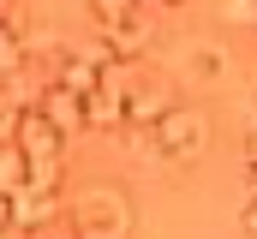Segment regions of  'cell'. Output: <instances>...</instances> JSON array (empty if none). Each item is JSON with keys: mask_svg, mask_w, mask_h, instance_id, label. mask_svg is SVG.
Masks as SVG:
<instances>
[{"mask_svg": "<svg viewBox=\"0 0 257 239\" xmlns=\"http://www.w3.org/2000/svg\"><path fill=\"white\" fill-rule=\"evenodd\" d=\"M0 239H24V233H18V227H0Z\"/></svg>", "mask_w": 257, "mask_h": 239, "instance_id": "obj_17", "label": "cell"}, {"mask_svg": "<svg viewBox=\"0 0 257 239\" xmlns=\"http://www.w3.org/2000/svg\"><path fill=\"white\" fill-rule=\"evenodd\" d=\"M66 239H90V233H66Z\"/></svg>", "mask_w": 257, "mask_h": 239, "instance_id": "obj_20", "label": "cell"}, {"mask_svg": "<svg viewBox=\"0 0 257 239\" xmlns=\"http://www.w3.org/2000/svg\"><path fill=\"white\" fill-rule=\"evenodd\" d=\"M60 179H66V156H36V162H24V191L60 197Z\"/></svg>", "mask_w": 257, "mask_h": 239, "instance_id": "obj_8", "label": "cell"}, {"mask_svg": "<svg viewBox=\"0 0 257 239\" xmlns=\"http://www.w3.org/2000/svg\"><path fill=\"white\" fill-rule=\"evenodd\" d=\"M78 233L90 239H126L132 233V203L120 191H90L84 203H78Z\"/></svg>", "mask_w": 257, "mask_h": 239, "instance_id": "obj_2", "label": "cell"}, {"mask_svg": "<svg viewBox=\"0 0 257 239\" xmlns=\"http://www.w3.org/2000/svg\"><path fill=\"white\" fill-rule=\"evenodd\" d=\"M162 6H186V0H162Z\"/></svg>", "mask_w": 257, "mask_h": 239, "instance_id": "obj_19", "label": "cell"}, {"mask_svg": "<svg viewBox=\"0 0 257 239\" xmlns=\"http://www.w3.org/2000/svg\"><path fill=\"white\" fill-rule=\"evenodd\" d=\"M6 132H12V108L0 102V144H6Z\"/></svg>", "mask_w": 257, "mask_h": 239, "instance_id": "obj_16", "label": "cell"}, {"mask_svg": "<svg viewBox=\"0 0 257 239\" xmlns=\"http://www.w3.org/2000/svg\"><path fill=\"white\" fill-rule=\"evenodd\" d=\"M54 215H60V197H48V191H6V227H18V233H36V227H54Z\"/></svg>", "mask_w": 257, "mask_h": 239, "instance_id": "obj_5", "label": "cell"}, {"mask_svg": "<svg viewBox=\"0 0 257 239\" xmlns=\"http://www.w3.org/2000/svg\"><path fill=\"white\" fill-rule=\"evenodd\" d=\"M132 12H138V0H90V18H96V24H120Z\"/></svg>", "mask_w": 257, "mask_h": 239, "instance_id": "obj_13", "label": "cell"}, {"mask_svg": "<svg viewBox=\"0 0 257 239\" xmlns=\"http://www.w3.org/2000/svg\"><path fill=\"white\" fill-rule=\"evenodd\" d=\"M24 185V156L12 144H0V191H18Z\"/></svg>", "mask_w": 257, "mask_h": 239, "instance_id": "obj_12", "label": "cell"}, {"mask_svg": "<svg viewBox=\"0 0 257 239\" xmlns=\"http://www.w3.org/2000/svg\"><path fill=\"white\" fill-rule=\"evenodd\" d=\"M24 30H18V18H0V78L6 72H24Z\"/></svg>", "mask_w": 257, "mask_h": 239, "instance_id": "obj_11", "label": "cell"}, {"mask_svg": "<svg viewBox=\"0 0 257 239\" xmlns=\"http://www.w3.org/2000/svg\"><path fill=\"white\" fill-rule=\"evenodd\" d=\"M84 126H102V132H120V96L96 84V90L84 96Z\"/></svg>", "mask_w": 257, "mask_h": 239, "instance_id": "obj_10", "label": "cell"}, {"mask_svg": "<svg viewBox=\"0 0 257 239\" xmlns=\"http://www.w3.org/2000/svg\"><path fill=\"white\" fill-rule=\"evenodd\" d=\"M102 48L114 60H138L144 48H150V24H144V12H132V18H120V24H102Z\"/></svg>", "mask_w": 257, "mask_h": 239, "instance_id": "obj_7", "label": "cell"}, {"mask_svg": "<svg viewBox=\"0 0 257 239\" xmlns=\"http://www.w3.org/2000/svg\"><path fill=\"white\" fill-rule=\"evenodd\" d=\"M54 84H60V90H72V96H90V90H96V66H90L84 54H60Z\"/></svg>", "mask_w": 257, "mask_h": 239, "instance_id": "obj_9", "label": "cell"}, {"mask_svg": "<svg viewBox=\"0 0 257 239\" xmlns=\"http://www.w3.org/2000/svg\"><path fill=\"white\" fill-rule=\"evenodd\" d=\"M6 144H12L24 162H36V156H66V138H60V132H54L42 114H36V108H18V114H12Z\"/></svg>", "mask_w": 257, "mask_h": 239, "instance_id": "obj_3", "label": "cell"}, {"mask_svg": "<svg viewBox=\"0 0 257 239\" xmlns=\"http://www.w3.org/2000/svg\"><path fill=\"white\" fill-rule=\"evenodd\" d=\"M0 227H6V191H0Z\"/></svg>", "mask_w": 257, "mask_h": 239, "instance_id": "obj_18", "label": "cell"}, {"mask_svg": "<svg viewBox=\"0 0 257 239\" xmlns=\"http://www.w3.org/2000/svg\"><path fill=\"white\" fill-rule=\"evenodd\" d=\"M192 78H221V48H192Z\"/></svg>", "mask_w": 257, "mask_h": 239, "instance_id": "obj_14", "label": "cell"}, {"mask_svg": "<svg viewBox=\"0 0 257 239\" xmlns=\"http://www.w3.org/2000/svg\"><path fill=\"white\" fill-rule=\"evenodd\" d=\"M30 108L48 120L60 138H72V132H84V96H72V90H60V84H42L36 96H30Z\"/></svg>", "mask_w": 257, "mask_h": 239, "instance_id": "obj_6", "label": "cell"}, {"mask_svg": "<svg viewBox=\"0 0 257 239\" xmlns=\"http://www.w3.org/2000/svg\"><path fill=\"white\" fill-rule=\"evenodd\" d=\"M221 18L227 24H257V6L251 0H221Z\"/></svg>", "mask_w": 257, "mask_h": 239, "instance_id": "obj_15", "label": "cell"}, {"mask_svg": "<svg viewBox=\"0 0 257 239\" xmlns=\"http://www.w3.org/2000/svg\"><path fill=\"white\" fill-rule=\"evenodd\" d=\"M138 144H144L162 168H192L197 156L209 150V120L197 114V108H168L156 126L138 132Z\"/></svg>", "mask_w": 257, "mask_h": 239, "instance_id": "obj_1", "label": "cell"}, {"mask_svg": "<svg viewBox=\"0 0 257 239\" xmlns=\"http://www.w3.org/2000/svg\"><path fill=\"white\" fill-rule=\"evenodd\" d=\"M168 108H174V96H168L162 84H144V78H132V90L120 96V132H144V126H156Z\"/></svg>", "mask_w": 257, "mask_h": 239, "instance_id": "obj_4", "label": "cell"}]
</instances>
